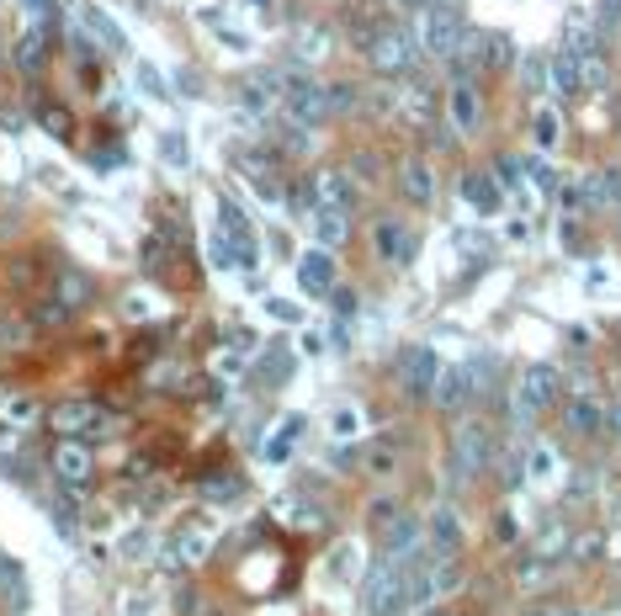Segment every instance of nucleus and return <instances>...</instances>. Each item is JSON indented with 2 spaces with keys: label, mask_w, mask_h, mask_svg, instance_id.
I'll return each mask as SVG.
<instances>
[{
  "label": "nucleus",
  "mask_w": 621,
  "mask_h": 616,
  "mask_svg": "<svg viewBox=\"0 0 621 616\" xmlns=\"http://www.w3.org/2000/svg\"><path fill=\"white\" fill-rule=\"evenodd\" d=\"M367 64H373L377 75H388V81H410L414 70L425 64V48L414 38V27L404 22H377V33L367 38Z\"/></svg>",
  "instance_id": "f257e3e1"
},
{
  "label": "nucleus",
  "mask_w": 621,
  "mask_h": 616,
  "mask_svg": "<svg viewBox=\"0 0 621 616\" xmlns=\"http://www.w3.org/2000/svg\"><path fill=\"white\" fill-rule=\"evenodd\" d=\"M489 462H495V425L478 420V414H467V420L452 431V479H456V490H467Z\"/></svg>",
  "instance_id": "f03ea898"
},
{
  "label": "nucleus",
  "mask_w": 621,
  "mask_h": 616,
  "mask_svg": "<svg viewBox=\"0 0 621 616\" xmlns=\"http://www.w3.org/2000/svg\"><path fill=\"white\" fill-rule=\"evenodd\" d=\"M282 118L303 128H325L330 123V85L303 75V70H282Z\"/></svg>",
  "instance_id": "7ed1b4c3"
},
{
  "label": "nucleus",
  "mask_w": 621,
  "mask_h": 616,
  "mask_svg": "<svg viewBox=\"0 0 621 616\" xmlns=\"http://www.w3.org/2000/svg\"><path fill=\"white\" fill-rule=\"evenodd\" d=\"M414 38L425 48V59H452V48L462 43V16L452 0H436L425 11H414Z\"/></svg>",
  "instance_id": "20e7f679"
},
{
  "label": "nucleus",
  "mask_w": 621,
  "mask_h": 616,
  "mask_svg": "<svg viewBox=\"0 0 621 616\" xmlns=\"http://www.w3.org/2000/svg\"><path fill=\"white\" fill-rule=\"evenodd\" d=\"M362 606L367 616H404V558H388L367 569L362 579Z\"/></svg>",
  "instance_id": "39448f33"
},
{
  "label": "nucleus",
  "mask_w": 621,
  "mask_h": 616,
  "mask_svg": "<svg viewBox=\"0 0 621 616\" xmlns=\"http://www.w3.org/2000/svg\"><path fill=\"white\" fill-rule=\"evenodd\" d=\"M558 399H563V372L552 367V362H532V367L521 372V383H515V414L521 420H537Z\"/></svg>",
  "instance_id": "423d86ee"
},
{
  "label": "nucleus",
  "mask_w": 621,
  "mask_h": 616,
  "mask_svg": "<svg viewBox=\"0 0 621 616\" xmlns=\"http://www.w3.org/2000/svg\"><path fill=\"white\" fill-rule=\"evenodd\" d=\"M447 123H452L456 138H473L484 128V90H478L473 75H456L447 85Z\"/></svg>",
  "instance_id": "0eeeda50"
},
{
  "label": "nucleus",
  "mask_w": 621,
  "mask_h": 616,
  "mask_svg": "<svg viewBox=\"0 0 621 616\" xmlns=\"http://www.w3.org/2000/svg\"><path fill=\"white\" fill-rule=\"evenodd\" d=\"M48 420H53V431H59V436H81V442H85V436L112 431V414L101 410L96 399H64V404L48 414Z\"/></svg>",
  "instance_id": "6e6552de"
},
{
  "label": "nucleus",
  "mask_w": 621,
  "mask_h": 616,
  "mask_svg": "<svg viewBox=\"0 0 621 616\" xmlns=\"http://www.w3.org/2000/svg\"><path fill=\"white\" fill-rule=\"evenodd\" d=\"M563 431H569V436H580V442L606 436V399H595L589 388L569 394V399H563Z\"/></svg>",
  "instance_id": "1a4fd4ad"
},
{
  "label": "nucleus",
  "mask_w": 621,
  "mask_h": 616,
  "mask_svg": "<svg viewBox=\"0 0 621 616\" xmlns=\"http://www.w3.org/2000/svg\"><path fill=\"white\" fill-rule=\"evenodd\" d=\"M218 234L229 240V250H234V266H245V271H255V261H260V245H255V229H249V218L240 213L234 203L218 207Z\"/></svg>",
  "instance_id": "9d476101"
},
{
  "label": "nucleus",
  "mask_w": 621,
  "mask_h": 616,
  "mask_svg": "<svg viewBox=\"0 0 621 616\" xmlns=\"http://www.w3.org/2000/svg\"><path fill=\"white\" fill-rule=\"evenodd\" d=\"M399 468H404L399 436H367V442H362V473H367L373 484H393Z\"/></svg>",
  "instance_id": "9b49d317"
},
{
  "label": "nucleus",
  "mask_w": 621,
  "mask_h": 616,
  "mask_svg": "<svg viewBox=\"0 0 621 616\" xmlns=\"http://www.w3.org/2000/svg\"><path fill=\"white\" fill-rule=\"evenodd\" d=\"M373 250H377V261H382V266H410L414 250H419V240H414L410 224H399V218H382V224L373 229Z\"/></svg>",
  "instance_id": "f8f14e48"
},
{
  "label": "nucleus",
  "mask_w": 621,
  "mask_h": 616,
  "mask_svg": "<svg viewBox=\"0 0 621 616\" xmlns=\"http://www.w3.org/2000/svg\"><path fill=\"white\" fill-rule=\"evenodd\" d=\"M399 377H404V394H410V399H430V388H436V377H441V357H436L430 346H410Z\"/></svg>",
  "instance_id": "ddd939ff"
},
{
  "label": "nucleus",
  "mask_w": 621,
  "mask_h": 616,
  "mask_svg": "<svg viewBox=\"0 0 621 616\" xmlns=\"http://www.w3.org/2000/svg\"><path fill=\"white\" fill-rule=\"evenodd\" d=\"M90 468H96V457H90V447H85L81 436H64V442L53 447V473H59L70 490H81L85 479H90Z\"/></svg>",
  "instance_id": "4468645a"
},
{
  "label": "nucleus",
  "mask_w": 621,
  "mask_h": 616,
  "mask_svg": "<svg viewBox=\"0 0 621 616\" xmlns=\"http://www.w3.org/2000/svg\"><path fill=\"white\" fill-rule=\"evenodd\" d=\"M334 53V33L325 22H303L297 33H292V59L303 64V70H314V64H325Z\"/></svg>",
  "instance_id": "2eb2a0df"
},
{
  "label": "nucleus",
  "mask_w": 621,
  "mask_h": 616,
  "mask_svg": "<svg viewBox=\"0 0 621 616\" xmlns=\"http://www.w3.org/2000/svg\"><path fill=\"white\" fill-rule=\"evenodd\" d=\"M430 399H436L441 410H467V404H473V372H467V362L441 367L436 388H430Z\"/></svg>",
  "instance_id": "dca6fc26"
},
{
  "label": "nucleus",
  "mask_w": 621,
  "mask_h": 616,
  "mask_svg": "<svg viewBox=\"0 0 621 616\" xmlns=\"http://www.w3.org/2000/svg\"><path fill=\"white\" fill-rule=\"evenodd\" d=\"M207 553H212V527H207V521L181 527V532H175V542H170V564H175V569H197Z\"/></svg>",
  "instance_id": "f3484780"
},
{
  "label": "nucleus",
  "mask_w": 621,
  "mask_h": 616,
  "mask_svg": "<svg viewBox=\"0 0 621 616\" xmlns=\"http://www.w3.org/2000/svg\"><path fill=\"white\" fill-rule=\"evenodd\" d=\"M297 282H303V292H314V298H330L334 288V255L325 245L319 250H303L297 255Z\"/></svg>",
  "instance_id": "a211bd4d"
},
{
  "label": "nucleus",
  "mask_w": 621,
  "mask_h": 616,
  "mask_svg": "<svg viewBox=\"0 0 621 616\" xmlns=\"http://www.w3.org/2000/svg\"><path fill=\"white\" fill-rule=\"evenodd\" d=\"M563 207H569V218L606 213V186H600V170H584L580 181H569V186H563Z\"/></svg>",
  "instance_id": "6ab92c4d"
},
{
  "label": "nucleus",
  "mask_w": 621,
  "mask_h": 616,
  "mask_svg": "<svg viewBox=\"0 0 621 616\" xmlns=\"http://www.w3.org/2000/svg\"><path fill=\"white\" fill-rule=\"evenodd\" d=\"M419 542H425V521H419V516H393V521L382 527V553H388V558H410Z\"/></svg>",
  "instance_id": "aec40b11"
},
{
  "label": "nucleus",
  "mask_w": 621,
  "mask_h": 616,
  "mask_svg": "<svg viewBox=\"0 0 621 616\" xmlns=\"http://www.w3.org/2000/svg\"><path fill=\"white\" fill-rule=\"evenodd\" d=\"M314 197L325 207H345V213H351V207H356V176H351V170H319V176H314Z\"/></svg>",
  "instance_id": "412c9836"
},
{
  "label": "nucleus",
  "mask_w": 621,
  "mask_h": 616,
  "mask_svg": "<svg viewBox=\"0 0 621 616\" xmlns=\"http://www.w3.org/2000/svg\"><path fill=\"white\" fill-rule=\"evenodd\" d=\"M462 203L478 207V213H499L504 207V186H499L489 170H467L462 176Z\"/></svg>",
  "instance_id": "4be33fe9"
},
{
  "label": "nucleus",
  "mask_w": 621,
  "mask_h": 616,
  "mask_svg": "<svg viewBox=\"0 0 621 616\" xmlns=\"http://www.w3.org/2000/svg\"><path fill=\"white\" fill-rule=\"evenodd\" d=\"M462 516H456L452 505H441V510H430V521H425V542L436 547V553H456L462 547Z\"/></svg>",
  "instance_id": "5701e85b"
},
{
  "label": "nucleus",
  "mask_w": 621,
  "mask_h": 616,
  "mask_svg": "<svg viewBox=\"0 0 621 616\" xmlns=\"http://www.w3.org/2000/svg\"><path fill=\"white\" fill-rule=\"evenodd\" d=\"M308 224H314V234H319V245L325 250H340L345 245V240H351V213H345V207H314V213H308Z\"/></svg>",
  "instance_id": "b1692460"
},
{
  "label": "nucleus",
  "mask_w": 621,
  "mask_h": 616,
  "mask_svg": "<svg viewBox=\"0 0 621 616\" xmlns=\"http://www.w3.org/2000/svg\"><path fill=\"white\" fill-rule=\"evenodd\" d=\"M399 192H404L414 207L436 203V176H430V165H425V160H404V165H399Z\"/></svg>",
  "instance_id": "393cba45"
},
{
  "label": "nucleus",
  "mask_w": 621,
  "mask_h": 616,
  "mask_svg": "<svg viewBox=\"0 0 621 616\" xmlns=\"http://www.w3.org/2000/svg\"><path fill=\"white\" fill-rule=\"evenodd\" d=\"M425 590H430V601H447L452 590H462V564H456V553H436V564H425Z\"/></svg>",
  "instance_id": "a878e982"
},
{
  "label": "nucleus",
  "mask_w": 621,
  "mask_h": 616,
  "mask_svg": "<svg viewBox=\"0 0 621 616\" xmlns=\"http://www.w3.org/2000/svg\"><path fill=\"white\" fill-rule=\"evenodd\" d=\"M48 38H53V33H42V27H27V33L16 38V70H22V75H42V64H48Z\"/></svg>",
  "instance_id": "bb28decb"
},
{
  "label": "nucleus",
  "mask_w": 621,
  "mask_h": 616,
  "mask_svg": "<svg viewBox=\"0 0 621 616\" xmlns=\"http://www.w3.org/2000/svg\"><path fill=\"white\" fill-rule=\"evenodd\" d=\"M611 85V59L595 48V53H580V96H600Z\"/></svg>",
  "instance_id": "cd10ccee"
},
{
  "label": "nucleus",
  "mask_w": 621,
  "mask_h": 616,
  "mask_svg": "<svg viewBox=\"0 0 621 616\" xmlns=\"http://www.w3.org/2000/svg\"><path fill=\"white\" fill-rule=\"evenodd\" d=\"M532 138H537L541 155H552V149L563 144V118H558V107H547V101H541L537 112H532Z\"/></svg>",
  "instance_id": "c85d7f7f"
},
{
  "label": "nucleus",
  "mask_w": 621,
  "mask_h": 616,
  "mask_svg": "<svg viewBox=\"0 0 621 616\" xmlns=\"http://www.w3.org/2000/svg\"><path fill=\"white\" fill-rule=\"evenodd\" d=\"M81 22L90 27V33H96V38H101V48H112V53H123V48H127L123 27H118V22H112V16H107L101 5H85V11H81Z\"/></svg>",
  "instance_id": "c756f323"
},
{
  "label": "nucleus",
  "mask_w": 621,
  "mask_h": 616,
  "mask_svg": "<svg viewBox=\"0 0 621 616\" xmlns=\"http://www.w3.org/2000/svg\"><path fill=\"white\" fill-rule=\"evenodd\" d=\"M297 431H303V420H297V414H288V420H282V425H277V431L266 436L260 457H266V462H288L292 447H297Z\"/></svg>",
  "instance_id": "7c9ffc66"
},
{
  "label": "nucleus",
  "mask_w": 621,
  "mask_h": 616,
  "mask_svg": "<svg viewBox=\"0 0 621 616\" xmlns=\"http://www.w3.org/2000/svg\"><path fill=\"white\" fill-rule=\"evenodd\" d=\"M547 584H552V558H537V553H532V558H521V564H515V590H521V595L547 590Z\"/></svg>",
  "instance_id": "2f4dec72"
},
{
  "label": "nucleus",
  "mask_w": 621,
  "mask_h": 616,
  "mask_svg": "<svg viewBox=\"0 0 621 616\" xmlns=\"http://www.w3.org/2000/svg\"><path fill=\"white\" fill-rule=\"evenodd\" d=\"M521 85L532 96H547L552 90V59L547 53H521Z\"/></svg>",
  "instance_id": "473e14b6"
},
{
  "label": "nucleus",
  "mask_w": 621,
  "mask_h": 616,
  "mask_svg": "<svg viewBox=\"0 0 621 616\" xmlns=\"http://www.w3.org/2000/svg\"><path fill=\"white\" fill-rule=\"evenodd\" d=\"M558 479V452L547 447V442H537L532 452H526V484H537V490H547Z\"/></svg>",
  "instance_id": "72a5a7b5"
},
{
  "label": "nucleus",
  "mask_w": 621,
  "mask_h": 616,
  "mask_svg": "<svg viewBox=\"0 0 621 616\" xmlns=\"http://www.w3.org/2000/svg\"><path fill=\"white\" fill-rule=\"evenodd\" d=\"M399 112L410 118V123H430V112H436V96H430V85H404V96H399Z\"/></svg>",
  "instance_id": "f704fd0d"
},
{
  "label": "nucleus",
  "mask_w": 621,
  "mask_h": 616,
  "mask_svg": "<svg viewBox=\"0 0 621 616\" xmlns=\"http://www.w3.org/2000/svg\"><path fill=\"white\" fill-rule=\"evenodd\" d=\"M367 107V90L356 81H334L330 85V118H351V112H362Z\"/></svg>",
  "instance_id": "c9c22d12"
},
{
  "label": "nucleus",
  "mask_w": 621,
  "mask_h": 616,
  "mask_svg": "<svg viewBox=\"0 0 621 616\" xmlns=\"http://www.w3.org/2000/svg\"><path fill=\"white\" fill-rule=\"evenodd\" d=\"M552 90H563V96H580V59L563 48V53H552Z\"/></svg>",
  "instance_id": "e433bc0d"
},
{
  "label": "nucleus",
  "mask_w": 621,
  "mask_h": 616,
  "mask_svg": "<svg viewBox=\"0 0 621 616\" xmlns=\"http://www.w3.org/2000/svg\"><path fill=\"white\" fill-rule=\"evenodd\" d=\"M85 298H90V282H85L81 271H64V277H59V292H53V303H59L64 314H75Z\"/></svg>",
  "instance_id": "4c0bfd02"
},
{
  "label": "nucleus",
  "mask_w": 621,
  "mask_h": 616,
  "mask_svg": "<svg viewBox=\"0 0 621 616\" xmlns=\"http://www.w3.org/2000/svg\"><path fill=\"white\" fill-rule=\"evenodd\" d=\"M569 553V527L563 521H541L537 527V558H558Z\"/></svg>",
  "instance_id": "58836bf2"
},
{
  "label": "nucleus",
  "mask_w": 621,
  "mask_h": 616,
  "mask_svg": "<svg viewBox=\"0 0 621 616\" xmlns=\"http://www.w3.org/2000/svg\"><path fill=\"white\" fill-rule=\"evenodd\" d=\"M521 170H526V186H532L537 197H547V192H558V176H552V165H547V155H532V160H521Z\"/></svg>",
  "instance_id": "ea45409f"
},
{
  "label": "nucleus",
  "mask_w": 621,
  "mask_h": 616,
  "mask_svg": "<svg viewBox=\"0 0 621 616\" xmlns=\"http://www.w3.org/2000/svg\"><path fill=\"white\" fill-rule=\"evenodd\" d=\"M0 420H5V425H33V420H38V399H27V394H11V399L0 404Z\"/></svg>",
  "instance_id": "a19ab883"
},
{
  "label": "nucleus",
  "mask_w": 621,
  "mask_h": 616,
  "mask_svg": "<svg viewBox=\"0 0 621 616\" xmlns=\"http://www.w3.org/2000/svg\"><path fill=\"white\" fill-rule=\"evenodd\" d=\"M22 11H27V27H42V33L59 27V5L53 0H22Z\"/></svg>",
  "instance_id": "79ce46f5"
},
{
  "label": "nucleus",
  "mask_w": 621,
  "mask_h": 616,
  "mask_svg": "<svg viewBox=\"0 0 621 616\" xmlns=\"http://www.w3.org/2000/svg\"><path fill=\"white\" fill-rule=\"evenodd\" d=\"M489 536H495L499 547H510V542H521V516H515V505H504L495 516V527H489Z\"/></svg>",
  "instance_id": "37998d69"
},
{
  "label": "nucleus",
  "mask_w": 621,
  "mask_h": 616,
  "mask_svg": "<svg viewBox=\"0 0 621 616\" xmlns=\"http://www.w3.org/2000/svg\"><path fill=\"white\" fill-rule=\"evenodd\" d=\"M356 564H362V547H356V542H340L334 558H330V579H351L356 575Z\"/></svg>",
  "instance_id": "c03bdc74"
},
{
  "label": "nucleus",
  "mask_w": 621,
  "mask_h": 616,
  "mask_svg": "<svg viewBox=\"0 0 621 616\" xmlns=\"http://www.w3.org/2000/svg\"><path fill=\"white\" fill-rule=\"evenodd\" d=\"M38 123L48 128L53 138H70V133H75V123H70V112H64V107H53V101H42V107H38Z\"/></svg>",
  "instance_id": "a18cd8bd"
},
{
  "label": "nucleus",
  "mask_w": 621,
  "mask_h": 616,
  "mask_svg": "<svg viewBox=\"0 0 621 616\" xmlns=\"http://www.w3.org/2000/svg\"><path fill=\"white\" fill-rule=\"evenodd\" d=\"M207 499H234V494H245V479H234V473H212L203 484Z\"/></svg>",
  "instance_id": "49530a36"
},
{
  "label": "nucleus",
  "mask_w": 621,
  "mask_h": 616,
  "mask_svg": "<svg viewBox=\"0 0 621 616\" xmlns=\"http://www.w3.org/2000/svg\"><path fill=\"white\" fill-rule=\"evenodd\" d=\"M600 186H606V213H621V165L600 170Z\"/></svg>",
  "instance_id": "de8ad7c7"
},
{
  "label": "nucleus",
  "mask_w": 621,
  "mask_h": 616,
  "mask_svg": "<svg viewBox=\"0 0 621 616\" xmlns=\"http://www.w3.org/2000/svg\"><path fill=\"white\" fill-rule=\"evenodd\" d=\"M495 181L504 186V192H521V186H526V170H521V160H499L495 165Z\"/></svg>",
  "instance_id": "09e8293b"
},
{
  "label": "nucleus",
  "mask_w": 621,
  "mask_h": 616,
  "mask_svg": "<svg viewBox=\"0 0 621 616\" xmlns=\"http://www.w3.org/2000/svg\"><path fill=\"white\" fill-rule=\"evenodd\" d=\"M266 377H271V383H288L292 377V351L288 346H282V351H266Z\"/></svg>",
  "instance_id": "8fccbe9b"
},
{
  "label": "nucleus",
  "mask_w": 621,
  "mask_h": 616,
  "mask_svg": "<svg viewBox=\"0 0 621 616\" xmlns=\"http://www.w3.org/2000/svg\"><path fill=\"white\" fill-rule=\"evenodd\" d=\"M595 27L600 33H621V0H600L595 5Z\"/></svg>",
  "instance_id": "3c124183"
},
{
  "label": "nucleus",
  "mask_w": 621,
  "mask_h": 616,
  "mask_svg": "<svg viewBox=\"0 0 621 616\" xmlns=\"http://www.w3.org/2000/svg\"><path fill=\"white\" fill-rule=\"evenodd\" d=\"M499 64H510V38H504V33H489V70H499Z\"/></svg>",
  "instance_id": "603ef678"
},
{
  "label": "nucleus",
  "mask_w": 621,
  "mask_h": 616,
  "mask_svg": "<svg viewBox=\"0 0 621 616\" xmlns=\"http://www.w3.org/2000/svg\"><path fill=\"white\" fill-rule=\"evenodd\" d=\"M266 314H271V319H282V325H297V303H282V298H271V303H266Z\"/></svg>",
  "instance_id": "864d4df0"
},
{
  "label": "nucleus",
  "mask_w": 621,
  "mask_h": 616,
  "mask_svg": "<svg viewBox=\"0 0 621 616\" xmlns=\"http://www.w3.org/2000/svg\"><path fill=\"white\" fill-rule=\"evenodd\" d=\"M606 436H617L621 442V394L617 399H606Z\"/></svg>",
  "instance_id": "5fc2aeb1"
},
{
  "label": "nucleus",
  "mask_w": 621,
  "mask_h": 616,
  "mask_svg": "<svg viewBox=\"0 0 621 616\" xmlns=\"http://www.w3.org/2000/svg\"><path fill=\"white\" fill-rule=\"evenodd\" d=\"M138 85H144L149 96H166V81H160V75L149 70V64H138Z\"/></svg>",
  "instance_id": "6e6d98bb"
},
{
  "label": "nucleus",
  "mask_w": 621,
  "mask_h": 616,
  "mask_svg": "<svg viewBox=\"0 0 621 616\" xmlns=\"http://www.w3.org/2000/svg\"><path fill=\"white\" fill-rule=\"evenodd\" d=\"M166 160L170 165H186V144H181V133H166Z\"/></svg>",
  "instance_id": "4d7b16f0"
},
{
  "label": "nucleus",
  "mask_w": 621,
  "mask_h": 616,
  "mask_svg": "<svg viewBox=\"0 0 621 616\" xmlns=\"http://www.w3.org/2000/svg\"><path fill=\"white\" fill-rule=\"evenodd\" d=\"M334 431H340V436L351 442V436H356V414H351V410H340V414H334Z\"/></svg>",
  "instance_id": "13d9d810"
},
{
  "label": "nucleus",
  "mask_w": 621,
  "mask_h": 616,
  "mask_svg": "<svg viewBox=\"0 0 621 616\" xmlns=\"http://www.w3.org/2000/svg\"><path fill=\"white\" fill-rule=\"evenodd\" d=\"M393 516H399V510H393V499H377V505H373V521H393Z\"/></svg>",
  "instance_id": "bf43d9fd"
},
{
  "label": "nucleus",
  "mask_w": 621,
  "mask_h": 616,
  "mask_svg": "<svg viewBox=\"0 0 621 616\" xmlns=\"http://www.w3.org/2000/svg\"><path fill=\"white\" fill-rule=\"evenodd\" d=\"M127 314L133 319H149V298H127Z\"/></svg>",
  "instance_id": "052dcab7"
},
{
  "label": "nucleus",
  "mask_w": 621,
  "mask_h": 616,
  "mask_svg": "<svg viewBox=\"0 0 621 616\" xmlns=\"http://www.w3.org/2000/svg\"><path fill=\"white\" fill-rule=\"evenodd\" d=\"M419 616H462V612H452V606H425Z\"/></svg>",
  "instance_id": "680f3d73"
},
{
  "label": "nucleus",
  "mask_w": 621,
  "mask_h": 616,
  "mask_svg": "<svg viewBox=\"0 0 621 616\" xmlns=\"http://www.w3.org/2000/svg\"><path fill=\"white\" fill-rule=\"evenodd\" d=\"M399 5H410V11H425V5H436V0H399Z\"/></svg>",
  "instance_id": "e2e57ef3"
},
{
  "label": "nucleus",
  "mask_w": 621,
  "mask_h": 616,
  "mask_svg": "<svg viewBox=\"0 0 621 616\" xmlns=\"http://www.w3.org/2000/svg\"><path fill=\"white\" fill-rule=\"evenodd\" d=\"M552 616H595V612H574V606H558Z\"/></svg>",
  "instance_id": "0e129e2a"
}]
</instances>
